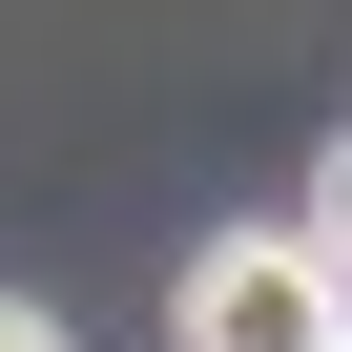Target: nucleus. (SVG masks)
<instances>
[{"mask_svg":"<svg viewBox=\"0 0 352 352\" xmlns=\"http://www.w3.org/2000/svg\"><path fill=\"white\" fill-rule=\"evenodd\" d=\"M0 352H63V311H21V290H0Z\"/></svg>","mask_w":352,"mask_h":352,"instance_id":"nucleus-2","label":"nucleus"},{"mask_svg":"<svg viewBox=\"0 0 352 352\" xmlns=\"http://www.w3.org/2000/svg\"><path fill=\"white\" fill-rule=\"evenodd\" d=\"M187 352H352V228H228L187 270Z\"/></svg>","mask_w":352,"mask_h":352,"instance_id":"nucleus-1","label":"nucleus"}]
</instances>
